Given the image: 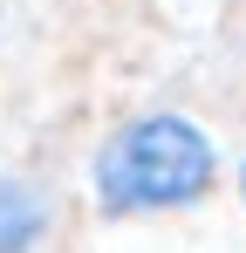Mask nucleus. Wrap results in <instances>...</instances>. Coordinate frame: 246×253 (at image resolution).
Instances as JSON below:
<instances>
[{
	"label": "nucleus",
	"mask_w": 246,
	"mask_h": 253,
	"mask_svg": "<svg viewBox=\"0 0 246 253\" xmlns=\"http://www.w3.org/2000/svg\"><path fill=\"white\" fill-rule=\"evenodd\" d=\"M212 185H219V151L178 110H151V117L123 124L89 165V192H96V206L110 219L199 206Z\"/></svg>",
	"instance_id": "obj_1"
},
{
	"label": "nucleus",
	"mask_w": 246,
	"mask_h": 253,
	"mask_svg": "<svg viewBox=\"0 0 246 253\" xmlns=\"http://www.w3.org/2000/svg\"><path fill=\"white\" fill-rule=\"evenodd\" d=\"M41 233H48L41 192H28L21 178H7V185H0V253H35Z\"/></svg>",
	"instance_id": "obj_2"
},
{
	"label": "nucleus",
	"mask_w": 246,
	"mask_h": 253,
	"mask_svg": "<svg viewBox=\"0 0 246 253\" xmlns=\"http://www.w3.org/2000/svg\"><path fill=\"white\" fill-rule=\"evenodd\" d=\"M240 192H246V158H240Z\"/></svg>",
	"instance_id": "obj_3"
}]
</instances>
